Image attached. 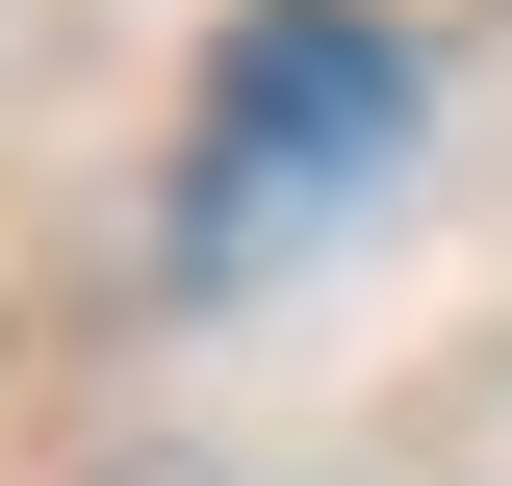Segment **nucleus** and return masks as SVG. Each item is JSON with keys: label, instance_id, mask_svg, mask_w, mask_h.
<instances>
[{"label": "nucleus", "instance_id": "f257e3e1", "mask_svg": "<svg viewBox=\"0 0 512 486\" xmlns=\"http://www.w3.org/2000/svg\"><path fill=\"white\" fill-rule=\"evenodd\" d=\"M384 154H410V52H384L359 0H256L231 52H205V128H180V282H282V256H333L384 205Z\"/></svg>", "mask_w": 512, "mask_h": 486}]
</instances>
